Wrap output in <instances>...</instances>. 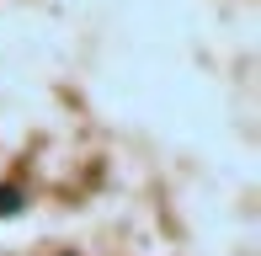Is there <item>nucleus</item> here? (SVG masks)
Here are the masks:
<instances>
[{"mask_svg": "<svg viewBox=\"0 0 261 256\" xmlns=\"http://www.w3.org/2000/svg\"><path fill=\"white\" fill-rule=\"evenodd\" d=\"M21 203H27V192H21V187H0V219L21 214Z\"/></svg>", "mask_w": 261, "mask_h": 256, "instance_id": "obj_1", "label": "nucleus"}]
</instances>
